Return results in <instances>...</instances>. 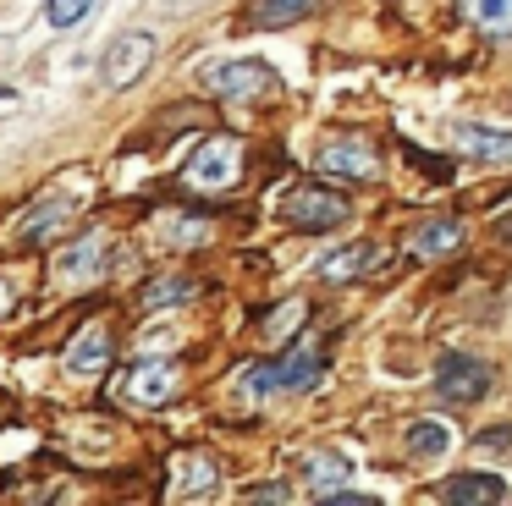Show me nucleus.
Segmentation results:
<instances>
[{"label":"nucleus","instance_id":"nucleus-15","mask_svg":"<svg viewBox=\"0 0 512 506\" xmlns=\"http://www.w3.org/2000/svg\"><path fill=\"white\" fill-rule=\"evenodd\" d=\"M100 259H105V237H100V231H89V237L72 242V248L56 259V275H61V281H83V275L100 270Z\"/></svg>","mask_w":512,"mask_h":506},{"label":"nucleus","instance_id":"nucleus-19","mask_svg":"<svg viewBox=\"0 0 512 506\" xmlns=\"http://www.w3.org/2000/svg\"><path fill=\"white\" fill-rule=\"evenodd\" d=\"M468 22H479L485 33H507L512 28V0H457Z\"/></svg>","mask_w":512,"mask_h":506},{"label":"nucleus","instance_id":"nucleus-16","mask_svg":"<svg viewBox=\"0 0 512 506\" xmlns=\"http://www.w3.org/2000/svg\"><path fill=\"white\" fill-rule=\"evenodd\" d=\"M457 242H463V220H430V226L413 231V253H419V259L446 253V248H457Z\"/></svg>","mask_w":512,"mask_h":506},{"label":"nucleus","instance_id":"nucleus-17","mask_svg":"<svg viewBox=\"0 0 512 506\" xmlns=\"http://www.w3.org/2000/svg\"><path fill=\"white\" fill-rule=\"evenodd\" d=\"M270 391H281V358L254 363V369L237 374V396H248V402H265Z\"/></svg>","mask_w":512,"mask_h":506},{"label":"nucleus","instance_id":"nucleus-22","mask_svg":"<svg viewBox=\"0 0 512 506\" xmlns=\"http://www.w3.org/2000/svg\"><path fill=\"white\" fill-rule=\"evenodd\" d=\"M177 473H182V490H193V495H204L215 484V462L210 457H182Z\"/></svg>","mask_w":512,"mask_h":506},{"label":"nucleus","instance_id":"nucleus-23","mask_svg":"<svg viewBox=\"0 0 512 506\" xmlns=\"http://www.w3.org/2000/svg\"><path fill=\"white\" fill-rule=\"evenodd\" d=\"M89 6H94V0H50L45 17L56 22V28H78V22L89 17Z\"/></svg>","mask_w":512,"mask_h":506},{"label":"nucleus","instance_id":"nucleus-27","mask_svg":"<svg viewBox=\"0 0 512 506\" xmlns=\"http://www.w3.org/2000/svg\"><path fill=\"white\" fill-rule=\"evenodd\" d=\"M0 99H12V88H0Z\"/></svg>","mask_w":512,"mask_h":506},{"label":"nucleus","instance_id":"nucleus-10","mask_svg":"<svg viewBox=\"0 0 512 506\" xmlns=\"http://www.w3.org/2000/svg\"><path fill=\"white\" fill-rule=\"evenodd\" d=\"M320 374H325V352L314 336L292 341L281 352V391H309V385H320Z\"/></svg>","mask_w":512,"mask_h":506},{"label":"nucleus","instance_id":"nucleus-12","mask_svg":"<svg viewBox=\"0 0 512 506\" xmlns=\"http://www.w3.org/2000/svg\"><path fill=\"white\" fill-rule=\"evenodd\" d=\"M171 391H177V363H138V369L127 374V396L144 402V407L171 402Z\"/></svg>","mask_w":512,"mask_h":506},{"label":"nucleus","instance_id":"nucleus-20","mask_svg":"<svg viewBox=\"0 0 512 506\" xmlns=\"http://www.w3.org/2000/svg\"><path fill=\"white\" fill-rule=\"evenodd\" d=\"M342 479H347V462L336 457V451H320V457H309V484H314V495H331Z\"/></svg>","mask_w":512,"mask_h":506},{"label":"nucleus","instance_id":"nucleus-2","mask_svg":"<svg viewBox=\"0 0 512 506\" xmlns=\"http://www.w3.org/2000/svg\"><path fill=\"white\" fill-rule=\"evenodd\" d=\"M204 88L215 99H259L281 88V72L270 61H215L204 66Z\"/></svg>","mask_w":512,"mask_h":506},{"label":"nucleus","instance_id":"nucleus-21","mask_svg":"<svg viewBox=\"0 0 512 506\" xmlns=\"http://www.w3.org/2000/svg\"><path fill=\"white\" fill-rule=\"evenodd\" d=\"M199 297V281H155L144 292V308H166V303H193Z\"/></svg>","mask_w":512,"mask_h":506},{"label":"nucleus","instance_id":"nucleus-9","mask_svg":"<svg viewBox=\"0 0 512 506\" xmlns=\"http://www.w3.org/2000/svg\"><path fill=\"white\" fill-rule=\"evenodd\" d=\"M111 358H116V341H111V330H105V325H83L78 341L67 347V369L83 374V380H89V374H105V369H111Z\"/></svg>","mask_w":512,"mask_h":506},{"label":"nucleus","instance_id":"nucleus-7","mask_svg":"<svg viewBox=\"0 0 512 506\" xmlns=\"http://www.w3.org/2000/svg\"><path fill=\"white\" fill-rule=\"evenodd\" d=\"M380 259H386L380 242H353V248H336L331 259L314 264V275H320L325 286H347V281H364L369 270H380Z\"/></svg>","mask_w":512,"mask_h":506},{"label":"nucleus","instance_id":"nucleus-24","mask_svg":"<svg viewBox=\"0 0 512 506\" xmlns=\"http://www.w3.org/2000/svg\"><path fill=\"white\" fill-rule=\"evenodd\" d=\"M243 501H292V490L287 484H259V490H248Z\"/></svg>","mask_w":512,"mask_h":506},{"label":"nucleus","instance_id":"nucleus-3","mask_svg":"<svg viewBox=\"0 0 512 506\" xmlns=\"http://www.w3.org/2000/svg\"><path fill=\"white\" fill-rule=\"evenodd\" d=\"M155 50H160V39L155 33H144V28H133V33H122V39L105 50V61H100V77H105V88H133L138 77L155 66Z\"/></svg>","mask_w":512,"mask_h":506},{"label":"nucleus","instance_id":"nucleus-18","mask_svg":"<svg viewBox=\"0 0 512 506\" xmlns=\"http://www.w3.org/2000/svg\"><path fill=\"white\" fill-rule=\"evenodd\" d=\"M446 446H452V429H446V424H435V418H419V424L408 429V451H413V457H424V462H430V457H441Z\"/></svg>","mask_w":512,"mask_h":506},{"label":"nucleus","instance_id":"nucleus-11","mask_svg":"<svg viewBox=\"0 0 512 506\" xmlns=\"http://www.w3.org/2000/svg\"><path fill=\"white\" fill-rule=\"evenodd\" d=\"M507 479L501 473H457V479H446L441 484V501H452V506H496V501H507Z\"/></svg>","mask_w":512,"mask_h":506},{"label":"nucleus","instance_id":"nucleus-14","mask_svg":"<svg viewBox=\"0 0 512 506\" xmlns=\"http://www.w3.org/2000/svg\"><path fill=\"white\" fill-rule=\"evenodd\" d=\"M314 6H320V0H248L243 22L248 28H292V22H303Z\"/></svg>","mask_w":512,"mask_h":506},{"label":"nucleus","instance_id":"nucleus-4","mask_svg":"<svg viewBox=\"0 0 512 506\" xmlns=\"http://www.w3.org/2000/svg\"><path fill=\"white\" fill-rule=\"evenodd\" d=\"M490 391V363L468 358V352H446L435 363V396L441 402H479Z\"/></svg>","mask_w":512,"mask_h":506},{"label":"nucleus","instance_id":"nucleus-6","mask_svg":"<svg viewBox=\"0 0 512 506\" xmlns=\"http://www.w3.org/2000/svg\"><path fill=\"white\" fill-rule=\"evenodd\" d=\"M314 165H320V176H342V182H375L380 176V154L364 138H331Z\"/></svg>","mask_w":512,"mask_h":506},{"label":"nucleus","instance_id":"nucleus-13","mask_svg":"<svg viewBox=\"0 0 512 506\" xmlns=\"http://www.w3.org/2000/svg\"><path fill=\"white\" fill-rule=\"evenodd\" d=\"M67 215H72V198H45V204H34V209L23 215L17 242H23V248H39V242H50L61 226H67Z\"/></svg>","mask_w":512,"mask_h":506},{"label":"nucleus","instance_id":"nucleus-25","mask_svg":"<svg viewBox=\"0 0 512 506\" xmlns=\"http://www.w3.org/2000/svg\"><path fill=\"white\" fill-rule=\"evenodd\" d=\"M485 446H490V451H512V429H490Z\"/></svg>","mask_w":512,"mask_h":506},{"label":"nucleus","instance_id":"nucleus-1","mask_svg":"<svg viewBox=\"0 0 512 506\" xmlns=\"http://www.w3.org/2000/svg\"><path fill=\"white\" fill-rule=\"evenodd\" d=\"M347 215H353V204H347L342 193H331V187H320V182L292 187V193L281 198V220H287L292 231H336Z\"/></svg>","mask_w":512,"mask_h":506},{"label":"nucleus","instance_id":"nucleus-5","mask_svg":"<svg viewBox=\"0 0 512 506\" xmlns=\"http://www.w3.org/2000/svg\"><path fill=\"white\" fill-rule=\"evenodd\" d=\"M237 171H243V149H237V138H226V132L204 138L188 160L193 187H226V182H237Z\"/></svg>","mask_w":512,"mask_h":506},{"label":"nucleus","instance_id":"nucleus-8","mask_svg":"<svg viewBox=\"0 0 512 506\" xmlns=\"http://www.w3.org/2000/svg\"><path fill=\"white\" fill-rule=\"evenodd\" d=\"M452 149L468 154V160L512 165V132H507V127H479V121H468V127L452 132Z\"/></svg>","mask_w":512,"mask_h":506},{"label":"nucleus","instance_id":"nucleus-26","mask_svg":"<svg viewBox=\"0 0 512 506\" xmlns=\"http://www.w3.org/2000/svg\"><path fill=\"white\" fill-rule=\"evenodd\" d=\"M6 308H12V292H6V286H0V314H6Z\"/></svg>","mask_w":512,"mask_h":506}]
</instances>
